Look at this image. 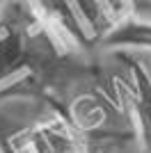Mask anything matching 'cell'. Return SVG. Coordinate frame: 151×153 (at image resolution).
<instances>
[{
  "instance_id": "1",
  "label": "cell",
  "mask_w": 151,
  "mask_h": 153,
  "mask_svg": "<svg viewBox=\"0 0 151 153\" xmlns=\"http://www.w3.org/2000/svg\"><path fill=\"white\" fill-rule=\"evenodd\" d=\"M126 69V91L131 105L138 153H151V64L131 51H112Z\"/></svg>"
},
{
  "instance_id": "2",
  "label": "cell",
  "mask_w": 151,
  "mask_h": 153,
  "mask_svg": "<svg viewBox=\"0 0 151 153\" xmlns=\"http://www.w3.org/2000/svg\"><path fill=\"white\" fill-rule=\"evenodd\" d=\"M25 153H89L82 133L60 114L37 119L21 130Z\"/></svg>"
},
{
  "instance_id": "3",
  "label": "cell",
  "mask_w": 151,
  "mask_h": 153,
  "mask_svg": "<svg viewBox=\"0 0 151 153\" xmlns=\"http://www.w3.org/2000/svg\"><path fill=\"white\" fill-rule=\"evenodd\" d=\"M108 48L112 51H149L151 53V21H142V19H131L126 21L119 30L105 41Z\"/></svg>"
},
{
  "instance_id": "4",
  "label": "cell",
  "mask_w": 151,
  "mask_h": 153,
  "mask_svg": "<svg viewBox=\"0 0 151 153\" xmlns=\"http://www.w3.org/2000/svg\"><path fill=\"white\" fill-rule=\"evenodd\" d=\"M21 130H0V153H25Z\"/></svg>"
}]
</instances>
